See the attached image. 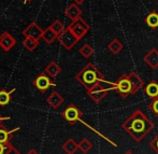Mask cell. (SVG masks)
Segmentation results:
<instances>
[{
    "mask_svg": "<svg viewBox=\"0 0 158 154\" xmlns=\"http://www.w3.org/2000/svg\"><path fill=\"white\" fill-rule=\"evenodd\" d=\"M44 72L52 79V78H56L59 73L61 72V67L57 64L56 62H51L48 64V66L44 68Z\"/></svg>",
    "mask_w": 158,
    "mask_h": 154,
    "instance_id": "obj_16",
    "label": "cell"
},
{
    "mask_svg": "<svg viewBox=\"0 0 158 154\" xmlns=\"http://www.w3.org/2000/svg\"><path fill=\"white\" fill-rule=\"evenodd\" d=\"M50 27L55 31V33H56L57 36L60 35V33L64 30V28H66V27L64 26L63 22L59 21V19H56V21L53 22V24L50 26Z\"/></svg>",
    "mask_w": 158,
    "mask_h": 154,
    "instance_id": "obj_26",
    "label": "cell"
},
{
    "mask_svg": "<svg viewBox=\"0 0 158 154\" xmlns=\"http://www.w3.org/2000/svg\"><path fill=\"white\" fill-rule=\"evenodd\" d=\"M113 88H114L117 92V94L121 95V97H123V98H127L130 95L135 94L133 93L132 85H131V82H130V79H129L128 75H123L122 77H119Z\"/></svg>",
    "mask_w": 158,
    "mask_h": 154,
    "instance_id": "obj_3",
    "label": "cell"
},
{
    "mask_svg": "<svg viewBox=\"0 0 158 154\" xmlns=\"http://www.w3.org/2000/svg\"><path fill=\"white\" fill-rule=\"evenodd\" d=\"M14 92H15V88H13L10 92H8V91H6V90L0 91V106L6 107V105L10 104L11 99H12V94Z\"/></svg>",
    "mask_w": 158,
    "mask_h": 154,
    "instance_id": "obj_22",
    "label": "cell"
},
{
    "mask_svg": "<svg viewBox=\"0 0 158 154\" xmlns=\"http://www.w3.org/2000/svg\"><path fill=\"white\" fill-rule=\"evenodd\" d=\"M6 120H10V118H8V117H1V115H0V125L2 124V122L3 121H6Z\"/></svg>",
    "mask_w": 158,
    "mask_h": 154,
    "instance_id": "obj_33",
    "label": "cell"
},
{
    "mask_svg": "<svg viewBox=\"0 0 158 154\" xmlns=\"http://www.w3.org/2000/svg\"><path fill=\"white\" fill-rule=\"evenodd\" d=\"M68 27H69V29L72 31L73 35L77 37V39L80 41V40L83 39V38L85 37L87 31L89 30L90 26L88 25L82 17H80V19H77V21L71 22V24L68 26Z\"/></svg>",
    "mask_w": 158,
    "mask_h": 154,
    "instance_id": "obj_5",
    "label": "cell"
},
{
    "mask_svg": "<svg viewBox=\"0 0 158 154\" xmlns=\"http://www.w3.org/2000/svg\"><path fill=\"white\" fill-rule=\"evenodd\" d=\"M148 109L158 118V96L155 98H152L151 102L148 104Z\"/></svg>",
    "mask_w": 158,
    "mask_h": 154,
    "instance_id": "obj_27",
    "label": "cell"
},
{
    "mask_svg": "<svg viewBox=\"0 0 158 154\" xmlns=\"http://www.w3.org/2000/svg\"><path fill=\"white\" fill-rule=\"evenodd\" d=\"M31 1H33V0H24V3L27 4V3H29V2H31Z\"/></svg>",
    "mask_w": 158,
    "mask_h": 154,
    "instance_id": "obj_34",
    "label": "cell"
},
{
    "mask_svg": "<svg viewBox=\"0 0 158 154\" xmlns=\"http://www.w3.org/2000/svg\"><path fill=\"white\" fill-rule=\"evenodd\" d=\"M129 79H130L131 85H132V90L133 93H138L142 88L144 86V81L140 78V75L138 73H135V71H131L129 73Z\"/></svg>",
    "mask_w": 158,
    "mask_h": 154,
    "instance_id": "obj_15",
    "label": "cell"
},
{
    "mask_svg": "<svg viewBox=\"0 0 158 154\" xmlns=\"http://www.w3.org/2000/svg\"><path fill=\"white\" fill-rule=\"evenodd\" d=\"M57 40H58L59 43L68 51L72 50V49L74 48L75 44L79 42V40H77V37L73 35L72 31L69 29V27H66L60 35L57 36Z\"/></svg>",
    "mask_w": 158,
    "mask_h": 154,
    "instance_id": "obj_6",
    "label": "cell"
},
{
    "mask_svg": "<svg viewBox=\"0 0 158 154\" xmlns=\"http://www.w3.org/2000/svg\"><path fill=\"white\" fill-rule=\"evenodd\" d=\"M157 6H158V2H157Z\"/></svg>",
    "mask_w": 158,
    "mask_h": 154,
    "instance_id": "obj_36",
    "label": "cell"
},
{
    "mask_svg": "<svg viewBox=\"0 0 158 154\" xmlns=\"http://www.w3.org/2000/svg\"><path fill=\"white\" fill-rule=\"evenodd\" d=\"M27 154H40V153L38 152V151L35 150V149H31V150H29V151H28Z\"/></svg>",
    "mask_w": 158,
    "mask_h": 154,
    "instance_id": "obj_32",
    "label": "cell"
},
{
    "mask_svg": "<svg viewBox=\"0 0 158 154\" xmlns=\"http://www.w3.org/2000/svg\"><path fill=\"white\" fill-rule=\"evenodd\" d=\"M19 127H16L14 129H11L9 130L6 127H4L3 125H0V143L2 144H8L10 143L11 139L13 138V134L16 130H19Z\"/></svg>",
    "mask_w": 158,
    "mask_h": 154,
    "instance_id": "obj_14",
    "label": "cell"
},
{
    "mask_svg": "<svg viewBox=\"0 0 158 154\" xmlns=\"http://www.w3.org/2000/svg\"><path fill=\"white\" fill-rule=\"evenodd\" d=\"M61 148H63V150L67 154H74L77 150H79L77 142H75L72 138H69V139H67L66 141L63 143Z\"/></svg>",
    "mask_w": 158,
    "mask_h": 154,
    "instance_id": "obj_17",
    "label": "cell"
},
{
    "mask_svg": "<svg viewBox=\"0 0 158 154\" xmlns=\"http://www.w3.org/2000/svg\"><path fill=\"white\" fill-rule=\"evenodd\" d=\"M73 2L77 3V6H80V4H83L84 2H85V0H73Z\"/></svg>",
    "mask_w": 158,
    "mask_h": 154,
    "instance_id": "obj_31",
    "label": "cell"
},
{
    "mask_svg": "<svg viewBox=\"0 0 158 154\" xmlns=\"http://www.w3.org/2000/svg\"><path fill=\"white\" fill-rule=\"evenodd\" d=\"M16 45V39L8 31H3L0 35V48L4 52H10Z\"/></svg>",
    "mask_w": 158,
    "mask_h": 154,
    "instance_id": "obj_9",
    "label": "cell"
},
{
    "mask_svg": "<svg viewBox=\"0 0 158 154\" xmlns=\"http://www.w3.org/2000/svg\"><path fill=\"white\" fill-rule=\"evenodd\" d=\"M32 84H33V86L42 94L48 92V90L51 88V86H55V83H53L51 78L48 77L45 72L40 73V75L33 80Z\"/></svg>",
    "mask_w": 158,
    "mask_h": 154,
    "instance_id": "obj_7",
    "label": "cell"
},
{
    "mask_svg": "<svg viewBox=\"0 0 158 154\" xmlns=\"http://www.w3.org/2000/svg\"><path fill=\"white\" fill-rule=\"evenodd\" d=\"M144 93L148 97H150L151 99L152 98H155L158 96V83L156 81H151L150 83L146 86H144L143 88Z\"/></svg>",
    "mask_w": 158,
    "mask_h": 154,
    "instance_id": "obj_18",
    "label": "cell"
},
{
    "mask_svg": "<svg viewBox=\"0 0 158 154\" xmlns=\"http://www.w3.org/2000/svg\"><path fill=\"white\" fill-rule=\"evenodd\" d=\"M80 54L84 57V58H89L93 54H94V49L89 45L88 43H85L83 46H81V49L79 50Z\"/></svg>",
    "mask_w": 158,
    "mask_h": 154,
    "instance_id": "obj_25",
    "label": "cell"
},
{
    "mask_svg": "<svg viewBox=\"0 0 158 154\" xmlns=\"http://www.w3.org/2000/svg\"><path fill=\"white\" fill-rule=\"evenodd\" d=\"M122 127L135 141L139 142L154 128V124L140 109H137L123 122Z\"/></svg>",
    "mask_w": 158,
    "mask_h": 154,
    "instance_id": "obj_1",
    "label": "cell"
},
{
    "mask_svg": "<svg viewBox=\"0 0 158 154\" xmlns=\"http://www.w3.org/2000/svg\"><path fill=\"white\" fill-rule=\"evenodd\" d=\"M64 97L60 95L57 91H54L48 96L46 98V102L48 104V106L52 107L53 109H58L61 105L64 104Z\"/></svg>",
    "mask_w": 158,
    "mask_h": 154,
    "instance_id": "obj_13",
    "label": "cell"
},
{
    "mask_svg": "<svg viewBox=\"0 0 158 154\" xmlns=\"http://www.w3.org/2000/svg\"><path fill=\"white\" fill-rule=\"evenodd\" d=\"M145 24L151 29H156L158 27V13L156 11H152L144 19Z\"/></svg>",
    "mask_w": 158,
    "mask_h": 154,
    "instance_id": "obj_20",
    "label": "cell"
},
{
    "mask_svg": "<svg viewBox=\"0 0 158 154\" xmlns=\"http://www.w3.org/2000/svg\"><path fill=\"white\" fill-rule=\"evenodd\" d=\"M150 146H151V148H152L153 150L158 154V134L155 136L154 138H153L152 141L150 142Z\"/></svg>",
    "mask_w": 158,
    "mask_h": 154,
    "instance_id": "obj_28",
    "label": "cell"
},
{
    "mask_svg": "<svg viewBox=\"0 0 158 154\" xmlns=\"http://www.w3.org/2000/svg\"><path fill=\"white\" fill-rule=\"evenodd\" d=\"M9 146H10V143H8V144L0 143V154H4V153H6V151L8 150Z\"/></svg>",
    "mask_w": 158,
    "mask_h": 154,
    "instance_id": "obj_30",
    "label": "cell"
},
{
    "mask_svg": "<svg viewBox=\"0 0 158 154\" xmlns=\"http://www.w3.org/2000/svg\"><path fill=\"white\" fill-rule=\"evenodd\" d=\"M108 49L113 53V54H118L122 50L124 49V45L118 39H113L110 43L108 44Z\"/></svg>",
    "mask_w": 158,
    "mask_h": 154,
    "instance_id": "obj_23",
    "label": "cell"
},
{
    "mask_svg": "<svg viewBox=\"0 0 158 154\" xmlns=\"http://www.w3.org/2000/svg\"><path fill=\"white\" fill-rule=\"evenodd\" d=\"M41 39H43L46 44H52L55 40H57V35L55 33V31L48 26V28H45V29L43 30Z\"/></svg>",
    "mask_w": 158,
    "mask_h": 154,
    "instance_id": "obj_19",
    "label": "cell"
},
{
    "mask_svg": "<svg viewBox=\"0 0 158 154\" xmlns=\"http://www.w3.org/2000/svg\"><path fill=\"white\" fill-rule=\"evenodd\" d=\"M124 154H133L132 152H131V151H127L126 153H124Z\"/></svg>",
    "mask_w": 158,
    "mask_h": 154,
    "instance_id": "obj_35",
    "label": "cell"
},
{
    "mask_svg": "<svg viewBox=\"0 0 158 154\" xmlns=\"http://www.w3.org/2000/svg\"><path fill=\"white\" fill-rule=\"evenodd\" d=\"M22 44H23V46L27 51H29V52H32V51H35V49L39 46V40L35 39V38L27 37V38H25V39L23 40Z\"/></svg>",
    "mask_w": 158,
    "mask_h": 154,
    "instance_id": "obj_21",
    "label": "cell"
},
{
    "mask_svg": "<svg viewBox=\"0 0 158 154\" xmlns=\"http://www.w3.org/2000/svg\"><path fill=\"white\" fill-rule=\"evenodd\" d=\"M42 32H43V29L38 25L35 22H31L27 27L25 28L23 31H22V35L24 36V38H35V39H41L42 37Z\"/></svg>",
    "mask_w": 158,
    "mask_h": 154,
    "instance_id": "obj_10",
    "label": "cell"
},
{
    "mask_svg": "<svg viewBox=\"0 0 158 154\" xmlns=\"http://www.w3.org/2000/svg\"><path fill=\"white\" fill-rule=\"evenodd\" d=\"M77 146H79V150H81L83 153L89 152L93 148V143L87 139V138H83V139L77 143Z\"/></svg>",
    "mask_w": 158,
    "mask_h": 154,
    "instance_id": "obj_24",
    "label": "cell"
},
{
    "mask_svg": "<svg viewBox=\"0 0 158 154\" xmlns=\"http://www.w3.org/2000/svg\"><path fill=\"white\" fill-rule=\"evenodd\" d=\"M75 79L86 90H88L96 84L104 82V75L93 62H87L83 69H81V71L75 75Z\"/></svg>",
    "mask_w": 158,
    "mask_h": 154,
    "instance_id": "obj_2",
    "label": "cell"
},
{
    "mask_svg": "<svg viewBox=\"0 0 158 154\" xmlns=\"http://www.w3.org/2000/svg\"><path fill=\"white\" fill-rule=\"evenodd\" d=\"M4 154H22V153L19 152V151H17L13 146H11V144H10V146H9V148H8V150L6 151V153H4Z\"/></svg>",
    "mask_w": 158,
    "mask_h": 154,
    "instance_id": "obj_29",
    "label": "cell"
},
{
    "mask_svg": "<svg viewBox=\"0 0 158 154\" xmlns=\"http://www.w3.org/2000/svg\"><path fill=\"white\" fill-rule=\"evenodd\" d=\"M82 115H83L82 111L74 104H70L61 112V117L64 119V121H67V123L70 125L77 124L82 119Z\"/></svg>",
    "mask_w": 158,
    "mask_h": 154,
    "instance_id": "obj_4",
    "label": "cell"
},
{
    "mask_svg": "<svg viewBox=\"0 0 158 154\" xmlns=\"http://www.w3.org/2000/svg\"><path fill=\"white\" fill-rule=\"evenodd\" d=\"M64 14H66V16L68 17L71 22H74L82 16V9L80 8V6H77V3L73 2L70 6H68V8L64 11Z\"/></svg>",
    "mask_w": 158,
    "mask_h": 154,
    "instance_id": "obj_12",
    "label": "cell"
},
{
    "mask_svg": "<svg viewBox=\"0 0 158 154\" xmlns=\"http://www.w3.org/2000/svg\"><path fill=\"white\" fill-rule=\"evenodd\" d=\"M143 61L146 62L151 69H157L158 68V50L153 48L150 50L143 57Z\"/></svg>",
    "mask_w": 158,
    "mask_h": 154,
    "instance_id": "obj_11",
    "label": "cell"
},
{
    "mask_svg": "<svg viewBox=\"0 0 158 154\" xmlns=\"http://www.w3.org/2000/svg\"><path fill=\"white\" fill-rule=\"evenodd\" d=\"M108 90L106 88H103L102 83H98L94 85L93 88L87 90V95L89 96V98H92L95 102H100L104 97L106 96Z\"/></svg>",
    "mask_w": 158,
    "mask_h": 154,
    "instance_id": "obj_8",
    "label": "cell"
}]
</instances>
